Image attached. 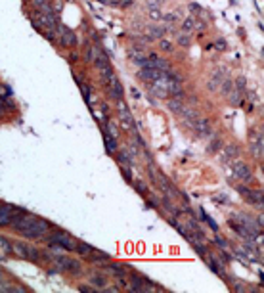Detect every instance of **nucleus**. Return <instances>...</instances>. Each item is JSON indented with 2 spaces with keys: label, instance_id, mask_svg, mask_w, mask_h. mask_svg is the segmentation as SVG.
<instances>
[{
  "label": "nucleus",
  "instance_id": "nucleus-1",
  "mask_svg": "<svg viewBox=\"0 0 264 293\" xmlns=\"http://www.w3.org/2000/svg\"><path fill=\"white\" fill-rule=\"evenodd\" d=\"M12 224H14V228L18 230L21 236H25L29 240H42L50 232V224L46 223L44 219H38V217L29 215V213L19 215Z\"/></svg>",
  "mask_w": 264,
  "mask_h": 293
},
{
  "label": "nucleus",
  "instance_id": "nucleus-2",
  "mask_svg": "<svg viewBox=\"0 0 264 293\" xmlns=\"http://www.w3.org/2000/svg\"><path fill=\"white\" fill-rule=\"evenodd\" d=\"M12 253L21 257L23 260H31V262H36L38 259L42 257V253L36 249L35 245H29V243H23V241L12 243Z\"/></svg>",
  "mask_w": 264,
  "mask_h": 293
},
{
  "label": "nucleus",
  "instance_id": "nucleus-3",
  "mask_svg": "<svg viewBox=\"0 0 264 293\" xmlns=\"http://www.w3.org/2000/svg\"><path fill=\"white\" fill-rule=\"evenodd\" d=\"M75 243L77 241L73 240L69 234H65V232H54L52 236L48 238V245L50 247H61V249H67V251H75Z\"/></svg>",
  "mask_w": 264,
  "mask_h": 293
},
{
  "label": "nucleus",
  "instance_id": "nucleus-4",
  "mask_svg": "<svg viewBox=\"0 0 264 293\" xmlns=\"http://www.w3.org/2000/svg\"><path fill=\"white\" fill-rule=\"evenodd\" d=\"M19 215H21V211H19L18 207L0 205V226H8V224H12Z\"/></svg>",
  "mask_w": 264,
  "mask_h": 293
},
{
  "label": "nucleus",
  "instance_id": "nucleus-5",
  "mask_svg": "<svg viewBox=\"0 0 264 293\" xmlns=\"http://www.w3.org/2000/svg\"><path fill=\"white\" fill-rule=\"evenodd\" d=\"M104 83H106L107 88H109V96H111L113 100H121V98H123V86L119 83V79L115 77V73L106 77Z\"/></svg>",
  "mask_w": 264,
  "mask_h": 293
},
{
  "label": "nucleus",
  "instance_id": "nucleus-6",
  "mask_svg": "<svg viewBox=\"0 0 264 293\" xmlns=\"http://www.w3.org/2000/svg\"><path fill=\"white\" fill-rule=\"evenodd\" d=\"M232 171L235 174V178H239V180H251L253 178V169L243 161H232Z\"/></svg>",
  "mask_w": 264,
  "mask_h": 293
},
{
  "label": "nucleus",
  "instance_id": "nucleus-7",
  "mask_svg": "<svg viewBox=\"0 0 264 293\" xmlns=\"http://www.w3.org/2000/svg\"><path fill=\"white\" fill-rule=\"evenodd\" d=\"M56 264H58L61 270L71 272V274H79V272H81V262H79V260H75V259L58 257V259H56Z\"/></svg>",
  "mask_w": 264,
  "mask_h": 293
},
{
  "label": "nucleus",
  "instance_id": "nucleus-8",
  "mask_svg": "<svg viewBox=\"0 0 264 293\" xmlns=\"http://www.w3.org/2000/svg\"><path fill=\"white\" fill-rule=\"evenodd\" d=\"M56 29H58V33H59V42H61L63 46H77V36H75V33H73L71 29L59 25V23H58Z\"/></svg>",
  "mask_w": 264,
  "mask_h": 293
},
{
  "label": "nucleus",
  "instance_id": "nucleus-9",
  "mask_svg": "<svg viewBox=\"0 0 264 293\" xmlns=\"http://www.w3.org/2000/svg\"><path fill=\"white\" fill-rule=\"evenodd\" d=\"M239 192L245 195V201L253 203V205H263V192L261 190H247V188H239Z\"/></svg>",
  "mask_w": 264,
  "mask_h": 293
},
{
  "label": "nucleus",
  "instance_id": "nucleus-10",
  "mask_svg": "<svg viewBox=\"0 0 264 293\" xmlns=\"http://www.w3.org/2000/svg\"><path fill=\"white\" fill-rule=\"evenodd\" d=\"M190 125L194 127V130L199 136H209V134H211V125H209V121H203L197 117V119L192 121Z\"/></svg>",
  "mask_w": 264,
  "mask_h": 293
},
{
  "label": "nucleus",
  "instance_id": "nucleus-11",
  "mask_svg": "<svg viewBox=\"0 0 264 293\" xmlns=\"http://www.w3.org/2000/svg\"><path fill=\"white\" fill-rule=\"evenodd\" d=\"M119 117L123 121V127L126 130H134V121L130 117V113H128V109L124 107L123 103H119Z\"/></svg>",
  "mask_w": 264,
  "mask_h": 293
},
{
  "label": "nucleus",
  "instance_id": "nucleus-12",
  "mask_svg": "<svg viewBox=\"0 0 264 293\" xmlns=\"http://www.w3.org/2000/svg\"><path fill=\"white\" fill-rule=\"evenodd\" d=\"M237 154H239V150L235 148V146H228L222 154H220V161L222 163H230V161H235V157H237Z\"/></svg>",
  "mask_w": 264,
  "mask_h": 293
},
{
  "label": "nucleus",
  "instance_id": "nucleus-13",
  "mask_svg": "<svg viewBox=\"0 0 264 293\" xmlns=\"http://www.w3.org/2000/svg\"><path fill=\"white\" fill-rule=\"evenodd\" d=\"M249 148H251V154L261 159V157H263V138H255V140H251Z\"/></svg>",
  "mask_w": 264,
  "mask_h": 293
},
{
  "label": "nucleus",
  "instance_id": "nucleus-14",
  "mask_svg": "<svg viewBox=\"0 0 264 293\" xmlns=\"http://www.w3.org/2000/svg\"><path fill=\"white\" fill-rule=\"evenodd\" d=\"M169 109L173 111V113H182V109H184V103L180 100V96H176V100H169Z\"/></svg>",
  "mask_w": 264,
  "mask_h": 293
},
{
  "label": "nucleus",
  "instance_id": "nucleus-15",
  "mask_svg": "<svg viewBox=\"0 0 264 293\" xmlns=\"http://www.w3.org/2000/svg\"><path fill=\"white\" fill-rule=\"evenodd\" d=\"M75 251L87 257V255H92V251H94V249H92V247H90L88 243H83V241H77V243H75Z\"/></svg>",
  "mask_w": 264,
  "mask_h": 293
},
{
  "label": "nucleus",
  "instance_id": "nucleus-16",
  "mask_svg": "<svg viewBox=\"0 0 264 293\" xmlns=\"http://www.w3.org/2000/svg\"><path fill=\"white\" fill-rule=\"evenodd\" d=\"M35 6L40 10V12H46V14H54L52 6H50V0H33Z\"/></svg>",
  "mask_w": 264,
  "mask_h": 293
},
{
  "label": "nucleus",
  "instance_id": "nucleus-17",
  "mask_svg": "<svg viewBox=\"0 0 264 293\" xmlns=\"http://www.w3.org/2000/svg\"><path fill=\"white\" fill-rule=\"evenodd\" d=\"M245 251H247V255L251 257V260H261V253L257 251V247H255L253 243H247Z\"/></svg>",
  "mask_w": 264,
  "mask_h": 293
},
{
  "label": "nucleus",
  "instance_id": "nucleus-18",
  "mask_svg": "<svg viewBox=\"0 0 264 293\" xmlns=\"http://www.w3.org/2000/svg\"><path fill=\"white\" fill-rule=\"evenodd\" d=\"M90 282H92V286H98V288H106L107 286V278H104L102 274H94Z\"/></svg>",
  "mask_w": 264,
  "mask_h": 293
},
{
  "label": "nucleus",
  "instance_id": "nucleus-19",
  "mask_svg": "<svg viewBox=\"0 0 264 293\" xmlns=\"http://www.w3.org/2000/svg\"><path fill=\"white\" fill-rule=\"evenodd\" d=\"M79 86H81V90H83V94H85V100L90 103V102H92V96H90V90H88V86L85 85V83H79Z\"/></svg>",
  "mask_w": 264,
  "mask_h": 293
},
{
  "label": "nucleus",
  "instance_id": "nucleus-20",
  "mask_svg": "<svg viewBox=\"0 0 264 293\" xmlns=\"http://www.w3.org/2000/svg\"><path fill=\"white\" fill-rule=\"evenodd\" d=\"M182 29H184V33H192V29H194V21L188 17L186 21H184V25H182Z\"/></svg>",
  "mask_w": 264,
  "mask_h": 293
},
{
  "label": "nucleus",
  "instance_id": "nucleus-21",
  "mask_svg": "<svg viewBox=\"0 0 264 293\" xmlns=\"http://www.w3.org/2000/svg\"><path fill=\"white\" fill-rule=\"evenodd\" d=\"M0 243H2V247H4L8 253H12V243L6 240V238H2V236H0Z\"/></svg>",
  "mask_w": 264,
  "mask_h": 293
},
{
  "label": "nucleus",
  "instance_id": "nucleus-22",
  "mask_svg": "<svg viewBox=\"0 0 264 293\" xmlns=\"http://www.w3.org/2000/svg\"><path fill=\"white\" fill-rule=\"evenodd\" d=\"M161 48H163L165 52H171L173 50V44H171L169 40H161Z\"/></svg>",
  "mask_w": 264,
  "mask_h": 293
},
{
  "label": "nucleus",
  "instance_id": "nucleus-23",
  "mask_svg": "<svg viewBox=\"0 0 264 293\" xmlns=\"http://www.w3.org/2000/svg\"><path fill=\"white\" fill-rule=\"evenodd\" d=\"M201 215H203V221H207V223L211 224V228H212V230H216V224H214V221H212V219H209V217L205 215V211H201Z\"/></svg>",
  "mask_w": 264,
  "mask_h": 293
},
{
  "label": "nucleus",
  "instance_id": "nucleus-24",
  "mask_svg": "<svg viewBox=\"0 0 264 293\" xmlns=\"http://www.w3.org/2000/svg\"><path fill=\"white\" fill-rule=\"evenodd\" d=\"M151 31H153V33H151L153 36H163V33H165V29H163V27H159V29L157 27H153Z\"/></svg>",
  "mask_w": 264,
  "mask_h": 293
},
{
  "label": "nucleus",
  "instance_id": "nucleus-25",
  "mask_svg": "<svg viewBox=\"0 0 264 293\" xmlns=\"http://www.w3.org/2000/svg\"><path fill=\"white\" fill-rule=\"evenodd\" d=\"M100 2H104L107 6H119V0H100Z\"/></svg>",
  "mask_w": 264,
  "mask_h": 293
},
{
  "label": "nucleus",
  "instance_id": "nucleus-26",
  "mask_svg": "<svg viewBox=\"0 0 264 293\" xmlns=\"http://www.w3.org/2000/svg\"><path fill=\"white\" fill-rule=\"evenodd\" d=\"M123 174H124V178H128V180H132V172H130V171H126V167H123Z\"/></svg>",
  "mask_w": 264,
  "mask_h": 293
},
{
  "label": "nucleus",
  "instance_id": "nucleus-27",
  "mask_svg": "<svg viewBox=\"0 0 264 293\" xmlns=\"http://www.w3.org/2000/svg\"><path fill=\"white\" fill-rule=\"evenodd\" d=\"M81 292H83V293H92L94 290H92V288H88V286H81Z\"/></svg>",
  "mask_w": 264,
  "mask_h": 293
},
{
  "label": "nucleus",
  "instance_id": "nucleus-28",
  "mask_svg": "<svg viewBox=\"0 0 264 293\" xmlns=\"http://www.w3.org/2000/svg\"><path fill=\"white\" fill-rule=\"evenodd\" d=\"M2 282H6V274L0 270V284H2Z\"/></svg>",
  "mask_w": 264,
  "mask_h": 293
}]
</instances>
